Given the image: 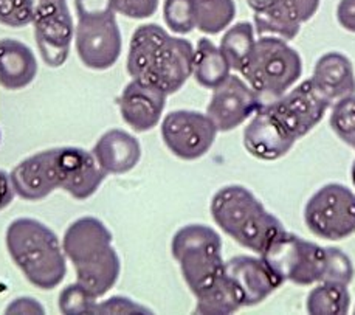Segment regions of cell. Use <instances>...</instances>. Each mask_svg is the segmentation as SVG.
<instances>
[{
  "mask_svg": "<svg viewBox=\"0 0 355 315\" xmlns=\"http://www.w3.org/2000/svg\"><path fill=\"white\" fill-rule=\"evenodd\" d=\"M218 128L207 114L197 110H174L163 118L162 139L182 160H197L211 149Z\"/></svg>",
  "mask_w": 355,
  "mask_h": 315,
  "instance_id": "obj_9",
  "label": "cell"
},
{
  "mask_svg": "<svg viewBox=\"0 0 355 315\" xmlns=\"http://www.w3.org/2000/svg\"><path fill=\"white\" fill-rule=\"evenodd\" d=\"M197 30L205 35H219L236 17L234 0H196Z\"/></svg>",
  "mask_w": 355,
  "mask_h": 315,
  "instance_id": "obj_28",
  "label": "cell"
},
{
  "mask_svg": "<svg viewBox=\"0 0 355 315\" xmlns=\"http://www.w3.org/2000/svg\"><path fill=\"white\" fill-rule=\"evenodd\" d=\"M35 16L36 45L49 67H61L67 61L75 37V22L67 0H31Z\"/></svg>",
  "mask_w": 355,
  "mask_h": 315,
  "instance_id": "obj_8",
  "label": "cell"
},
{
  "mask_svg": "<svg viewBox=\"0 0 355 315\" xmlns=\"http://www.w3.org/2000/svg\"><path fill=\"white\" fill-rule=\"evenodd\" d=\"M10 179L19 198L28 202L45 199L58 185L56 148L42 151L12 168Z\"/></svg>",
  "mask_w": 355,
  "mask_h": 315,
  "instance_id": "obj_17",
  "label": "cell"
},
{
  "mask_svg": "<svg viewBox=\"0 0 355 315\" xmlns=\"http://www.w3.org/2000/svg\"><path fill=\"white\" fill-rule=\"evenodd\" d=\"M76 271V283L84 287L95 298L106 295L112 287L116 284L120 277L121 262L120 257L114 247L95 262L90 264L78 266Z\"/></svg>",
  "mask_w": 355,
  "mask_h": 315,
  "instance_id": "obj_22",
  "label": "cell"
},
{
  "mask_svg": "<svg viewBox=\"0 0 355 315\" xmlns=\"http://www.w3.org/2000/svg\"><path fill=\"white\" fill-rule=\"evenodd\" d=\"M96 298L78 283L70 284L59 295V309L62 314H95Z\"/></svg>",
  "mask_w": 355,
  "mask_h": 315,
  "instance_id": "obj_32",
  "label": "cell"
},
{
  "mask_svg": "<svg viewBox=\"0 0 355 315\" xmlns=\"http://www.w3.org/2000/svg\"><path fill=\"white\" fill-rule=\"evenodd\" d=\"M196 298V314H233L244 307L239 289L225 272Z\"/></svg>",
  "mask_w": 355,
  "mask_h": 315,
  "instance_id": "obj_24",
  "label": "cell"
},
{
  "mask_svg": "<svg viewBox=\"0 0 355 315\" xmlns=\"http://www.w3.org/2000/svg\"><path fill=\"white\" fill-rule=\"evenodd\" d=\"M110 248L112 233L100 219L92 216L71 222L64 233L62 250L75 267L98 261Z\"/></svg>",
  "mask_w": 355,
  "mask_h": 315,
  "instance_id": "obj_18",
  "label": "cell"
},
{
  "mask_svg": "<svg viewBox=\"0 0 355 315\" xmlns=\"http://www.w3.org/2000/svg\"><path fill=\"white\" fill-rule=\"evenodd\" d=\"M193 62L191 42L171 36L157 24H144L130 39L126 67L132 80L153 84L171 95L193 75Z\"/></svg>",
  "mask_w": 355,
  "mask_h": 315,
  "instance_id": "obj_1",
  "label": "cell"
},
{
  "mask_svg": "<svg viewBox=\"0 0 355 315\" xmlns=\"http://www.w3.org/2000/svg\"><path fill=\"white\" fill-rule=\"evenodd\" d=\"M76 53L92 70H107L120 59L123 50L121 31L116 17L78 19L75 30Z\"/></svg>",
  "mask_w": 355,
  "mask_h": 315,
  "instance_id": "obj_10",
  "label": "cell"
},
{
  "mask_svg": "<svg viewBox=\"0 0 355 315\" xmlns=\"http://www.w3.org/2000/svg\"><path fill=\"white\" fill-rule=\"evenodd\" d=\"M312 81L329 101L355 94V71L351 59L340 51H329L315 62Z\"/></svg>",
  "mask_w": 355,
  "mask_h": 315,
  "instance_id": "obj_20",
  "label": "cell"
},
{
  "mask_svg": "<svg viewBox=\"0 0 355 315\" xmlns=\"http://www.w3.org/2000/svg\"><path fill=\"white\" fill-rule=\"evenodd\" d=\"M160 0H116L115 10L129 19H146L155 15Z\"/></svg>",
  "mask_w": 355,
  "mask_h": 315,
  "instance_id": "obj_34",
  "label": "cell"
},
{
  "mask_svg": "<svg viewBox=\"0 0 355 315\" xmlns=\"http://www.w3.org/2000/svg\"><path fill=\"white\" fill-rule=\"evenodd\" d=\"M337 21L343 30L355 33V0H340L337 5Z\"/></svg>",
  "mask_w": 355,
  "mask_h": 315,
  "instance_id": "obj_38",
  "label": "cell"
},
{
  "mask_svg": "<svg viewBox=\"0 0 355 315\" xmlns=\"http://www.w3.org/2000/svg\"><path fill=\"white\" fill-rule=\"evenodd\" d=\"M245 2L254 12H258V11H264L267 8H270L272 5L279 2V0H245Z\"/></svg>",
  "mask_w": 355,
  "mask_h": 315,
  "instance_id": "obj_40",
  "label": "cell"
},
{
  "mask_svg": "<svg viewBox=\"0 0 355 315\" xmlns=\"http://www.w3.org/2000/svg\"><path fill=\"white\" fill-rule=\"evenodd\" d=\"M6 250L33 286L50 291L67 273L65 253L55 232L31 218L12 221L5 235Z\"/></svg>",
  "mask_w": 355,
  "mask_h": 315,
  "instance_id": "obj_3",
  "label": "cell"
},
{
  "mask_svg": "<svg viewBox=\"0 0 355 315\" xmlns=\"http://www.w3.org/2000/svg\"><path fill=\"white\" fill-rule=\"evenodd\" d=\"M0 140H2V134H0Z\"/></svg>",
  "mask_w": 355,
  "mask_h": 315,
  "instance_id": "obj_42",
  "label": "cell"
},
{
  "mask_svg": "<svg viewBox=\"0 0 355 315\" xmlns=\"http://www.w3.org/2000/svg\"><path fill=\"white\" fill-rule=\"evenodd\" d=\"M254 33V25L250 22H238L225 31L219 49L232 70L239 74L244 70L256 45Z\"/></svg>",
  "mask_w": 355,
  "mask_h": 315,
  "instance_id": "obj_26",
  "label": "cell"
},
{
  "mask_svg": "<svg viewBox=\"0 0 355 315\" xmlns=\"http://www.w3.org/2000/svg\"><path fill=\"white\" fill-rule=\"evenodd\" d=\"M31 0H0V24L11 28H22L33 24Z\"/></svg>",
  "mask_w": 355,
  "mask_h": 315,
  "instance_id": "obj_33",
  "label": "cell"
},
{
  "mask_svg": "<svg viewBox=\"0 0 355 315\" xmlns=\"http://www.w3.org/2000/svg\"><path fill=\"white\" fill-rule=\"evenodd\" d=\"M92 153L106 174H126L140 162L141 144L126 130L110 129L98 139Z\"/></svg>",
  "mask_w": 355,
  "mask_h": 315,
  "instance_id": "obj_19",
  "label": "cell"
},
{
  "mask_svg": "<svg viewBox=\"0 0 355 315\" xmlns=\"http://www.w3.org/2000/svg\"><path fill=\"white\" fill-rule=\"evenodd\" d=\"M324 272L320 283H332L340 286H349L354 280V266L351 258L338 247H324Z\"/></svg>",
  "mask_w": 355,
  "mask_h": 315,
  "instance_id": "obj_31",
  "label": "cell"
},
{
  "mask_svg": "<svg viewBox=\"0 0 355 315\" xmlns=\"http://www.w3.org/2000/svg\"><path fill=\"white\" fill-rule=\"evenodd\" d=\"M331 104L332 103L315 86L312 78H309L267 106H270L297 139H301L315 126H318Z\"/></svg>",
  "mask_w": 355,
  "mask_h": 315,
  "instance_id": "obj_11",
  "label": "cell"
},
{
  "mask_svg": "<svg viewBox=\"0 0 355 315\" xmlns=\"http://www.w3.org/2000/svg\"><path fill=\"white\" fill-rule=\"evenodd\" d=\"M329 124L341 142L355 149V94L332 103Z\"/></svg>",
  "mask_w": 355,
  "mask_h": 315,
  "instance_id": "obj_30",
  "label": "cell"
},
{
  "mask_svg": "<svg viewBox=\"0 0 355 315\" xmlns=\"http://www.w3.org/2000/svg\"><path fill=\"white\" fill-rule=\"evenodd\" d=\"M259 257L282 283L311 286L323 277L326 248L298 235L282 232Z\"/></svg>",
  "mask_w": 355,
  "mask_h": 315,
  "instance_id": "obj_6",
  "label": "cell"
},
{
  "mask_svg": "<svg viewBox=\"0 0 355 315\" xmlns=\"http://www.w3.org/2000/svg\"><path fill=\"white\" fill-rule=\"evenodd\" d=\"M15 194L16 193L15 188H12L10 176L3 169H0V212L10 205L12 199H15Z\"/></svg>",
  "mask_w": 355,
  "mask_h": 315,
  "instance_id": "obj_39",
  "label": "cell"
},
{
  "mask_svg": "<svg viewBox=\"0 0 355 315\" xmlns=\"http://www.w3.org/2000/svg\"><path fill=\"white\" fill-rule=\"evenodd\" d=\"M171 252L179 262L183 280L194 295L213 284L225 272L222 239L214 228L203 224L182 227L171 242Z\"/></svg>",
  "mask_w": 355,
  "mask_h": 315,
  "instance_id": "obj_5",
  "label": "cell"
},
{
  "mask_svg": "<svg viewBox=\"0 0 355 315\" xmlns=\"http://www.w3.org/2000/svg\"><path fill=\"white\" fill-rule=\"evenodd\" d=\"M166 92L153 84L132 80L118 98L121 118L135 133H146L159 124L166 106Z\"/></svg>",
  "mask_w": 355,
  "mask_h": 315,
  "instance_id": "obj_16",
  "label": "cell"
},
{
  "mask_svg": "<svg viewBox=\"0 0 355 315\" xmlns=\"http://www.w3.org/2000/svg\"><path fill=\"white\" fill-rule=\"evenodd\" d=\"M284 2L293 11V15L298 17L301 24L311 21L320 8V0H284Z\"/></svg>",
  "mask_w": 355,
  "mask_h": 315,
  "instance_id": "obj_36",
  "label": "cell"
},
{
  "mask_svg": "<svg viewBox=\"0 0 355 315\" xmlns=\"http://www.w3.org/2000/svg\"><path fill=\"white\" fill-rule=\"evenodd\" d=\"M230 70L232 67L220 49L216 47L208 37L199 39L193 62V76L197 84L214 90L230 76Z\"/></svg>",
  "mask_w": 355,
  "mask_h": 315,
  "instance_id": "obj_23",
  "label": "cell"
},
{
  "mask_svg": "<svg viewBox=\"0 0 355 315\" xmlns=\"http://www.w3.org/2000/svg\"><path fill=\"white\" fill-rule=\"evenodd\" d=\"M241 74L262 104H270L291 90L300 80L302 61L298 51L284 39L259 36L253 53Z\"/></svg>",
  "mask_w": 355,
  "mask_h": 315,
  "instance_id": "obj_4",
  "label": "cell"
},
{
  "mask_svg": "<svg viewBox=\"0 0 355 315\" xmlns=\"http://www.w3.org/2000/svg\"><path fill=\"white\" fill-rule=\"evenodd\" d=\"M116 0H75L78 19H95L114 16Z\"/></svg>",
  "mask_w": 355,
  "mask_h": 315,
  "instance_id": "obj_35",
  "label": "cell"
},
{
  "mask_svg": "<svg viewBox=\"0 0 355 315\" xmlns=\"http://www.w3.org/2000/svg\"><path fill=\"white\" fill-rule=\"evenodd\" d=\"M351 179H352V183H354V187H355V159L352 162V168H351Z\"/></svg>",
  "mask_w": 355,
  "mask_h": 315,
  "instance_id": "obj_41",
  "label": "cell"
},
{
  "mask_svg": "<svg viewBox=\"0 0 355 315\" xmlns=\"http://www.w3.org/2000/svg\"><path fill=\"white\" fill-rule=\"evenodd\" d=\"M304 222L321 239L349 238L355 233V193L341 183L321 187L306 203Z\"/></svg>",
  "mask_w": 355,
  "mask_h": 315,
  "instance_id": "obj_7",
  "label": "cell"
},
{
  "mask_svg": "<svg viewBox=\"0 0 355 315\" xmlns=\"http://www.w3.org/2000/svg\"><path fill=\"white\" fill-rule=\"evenodd\" d=\"M137 311L148 312L146 309H144V307L137 306L130 300L121 298V297L110 298L107 301H104L103 305H96L95 306V314H98V312H109V314H112V312H121V314H128V312H137Z\"/></svg>",
  "mask_w": 355,
  "mask_h": 315,
  "instance_id": "obj_37",
  "label": "cell"
},
{
  "mask_svg": "<svg viewBox=\"0 0 355 315\" xmlns=\"http://www.w3.org/2000/svg\"><path fill=\"white\" fill-rule=\"evenodd\" d=\"M254 31L259 36H275L284 41H293L298 36L301 22L288 8L284 0H279L270 8L254 12Z\"/></svg>",
  "mask_w": 355,
  "mask_h": 315,
  "instance_id": "obj_25",
  "label": "cell"
},
{
  "mask_svg": "<svg viewBox=\"0 0 355 315\" xmlns=\"http://www.w3.org/2000/svg\"><path fill=\"white\" fill-rule=\"evenodd\" d=\"M225 273L239 289L244 307L262 303L276 289L284 284L261 257H233L225 261Z\"/></svg>",
  "mask_w": 355,
  "mask_h": 315,
  "instance_id": "obj_15",
  "label": "cell"
},
{
  "mask_svg": "<svg viewBox=\"0 0 355 315\" xmlns=\"http://www.w3.org/2000/svg\"><path fill=\"white\" fill-rule=\"evenodd\" d=\"M58 185L76 201H85L96 193L106 179L94 153L83 148H56Z\"/></svg>",
  "mask_w": 355,
  "mask_h": 315,
  "instance_id": "obj_13",
  "label": "cell"
},
{
  "mask_svg": "<svg viewBox=\"0 0 355 315\" xmlns=\"http://www.w3.org/2000/svg\"><path fill=\"white\" fill-rule=\"evenodd\" d=\"M264 106L248 83L236 75H230L219 87L213 90V96L207 108L219 133H228L253 117Z\"/></svg>",
  "mask_w": 355,
  "mask_h": 315,
  "instance_id": "obj_12",
  "label": "cell"
},
{
  "mask_svg": "<svg viewBox=\"0 0 355 315\" xmlns=\"http://www.w3.org/2000/svg\"><path fill=\"white\" fill-rule=\"evenodd\" d=\"M209 212L223 233L258 255L286 232L282 222L268 213L261 201L242 185H227L218 189Z\"/></svg>",
  "mask_w": 355,
  "mask_h": 315,
  "instance_id": "obj_2",
  "label": "cell"
},
{
  "mask_svg": "<svg viewBox=\"0 0 355 315\" xmlns=\"http://www.w3.org/2000/svg\"><path fill=\"white\" fill-rule=\"evenodd\" d=\"M37 76V59L33 50L17 39H0V86L21 90Z\"/></svg>",
  "mask_w": 355,
  "mask_h": 315,
  "instance_id": "obj_21",
  "label": "cell"
},
{
  "mask_svg": "<svg viewBox=\"0 0 355 315\" xmlns=\"http://www.w3.org/2000/svg\"><path fill=\"white\" fill-rule=\"evenodd\" d=\"M163 19L171 31L188 35L197 28L196 0H164Z\"/></svg>",
  "mask_w": 355,
  "mask_h": 315,
  "instance_id": "obj_29",
  "label": "cell"
},
{
  "mask_svg": "<svg viewBox=\"0 0 355 315\" xmlns=\"http://www.w3.org/2000/svg\"><path fill=\"white\" fill-rule=\"evenodd\" d=\"M351 309V295L346 286L320 283L307 295L306 311L313 315H340Z\"/></svg>",
  "mask_w": 355,
  "mask_h": 315,
  "instance_id": "obj_27",
  "label": "cell"
},
{
  "mask_svg": "<svg viewBox=\"0 0 355 315\" xmlns=\"http://www.w3.org/2000/svg\"><path fill=\"white\" fill-rule=\"evenodd\" d=\"M291 130L281 121L270 106L264 104L247 124L244 130V146L254 159L273 162L284 157L297 143Z\"/></svg>",
  "mask_w": 355,
  "mask_h": 315,
  "instance_id": "obj_14",
  "label": "cell"
}]
</instances>
